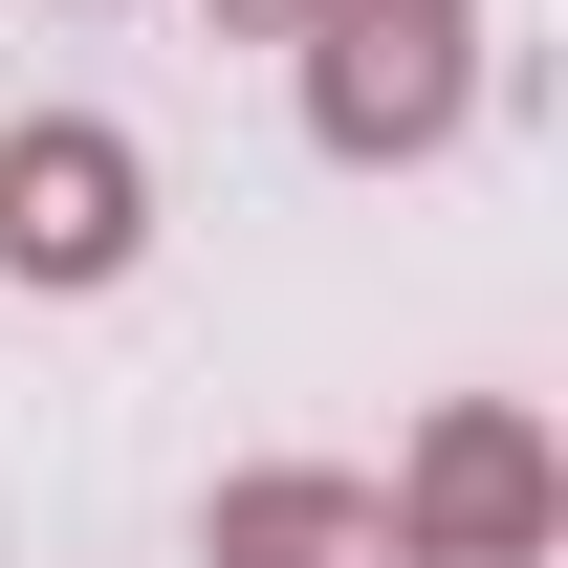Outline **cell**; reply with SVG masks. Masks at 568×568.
<instances>
[{"mask_svg":"<svg viewBox=\"0 0 568 568\" xmlns=\"http://www.w3.org/2000/svg\"><path fill=\"white\" fill-rule=\"evenodd\" d=\"M459 110H481V22H459V0H328V22H306V153L416 175Z\"/></svg>","mask_w":568,"mask_h":568,"instance_id":"cell-1","label":"cell"},{"mask_svg":"<svg viewBox=\"0 0 568 568\" xmlns=\"http://www.w3.org/2000/svg\"><path fill=\"white\" fill-rule=\"evenodd\" d=\"M394 525H416L437 568H547V547H568V459H547V416H525V394H437L416 459H394Z\"/></svg>","mask_w":568,"mask_h":568,"instance_id":"cell-3","label":"cell"},{"mask_svg":"<svg viewBox=\"0 0 568 568\" xmlns=\"http://www.w3.org/2000/svg\"><path fill=\"white\" fill-rule=\"evenodd\" d=\"M132 263H153V153L110 110H22L0 132V284L88 306V284H132Z\"/></svg>","mask_w":568,"mask_h":568,"instance_id":"cell-2","label":"cell"},{"mask_svg":"<svg viewBox=\"0 0 568 568\" xmlns=\"http://www.w3.org/2000/svg\"><path fill=\"white\" fill-rule=\"evenodd\" d=\"M306 22H328V0H306ZM459 22H481V0H459Z\"/></svg>","mask_w":568,"mask_h":568,"instance_id":"cell-6","label":"cell"},{"mask_svg":"<svg viewBox=\"0 0 568 568\" xmlns=\"http://www.w3.org/2000/svg\"><path fill=\"white\" fill-rule=\"evenodd\" d=\"M219 22H241V44H306V0H219Z\"/></svg>","mask_w":568,"mask_h":568,"instance_id":"cell-5","label":"cell"},{"mask_svg":"<svg viewBox=\"0 0 568 568\" xmlns=\"http://www.w3.org/2000/svg\"><path fill=\"white\" fill-rule=\"evenodd\" d=\"M197 568H437V547L394 525V481H351V459H241V481L197 503Z\"/></svg>","mask_w":568,"mask_h":568,"instance_id":"cell-4","label":"cell"}]
</instances>
